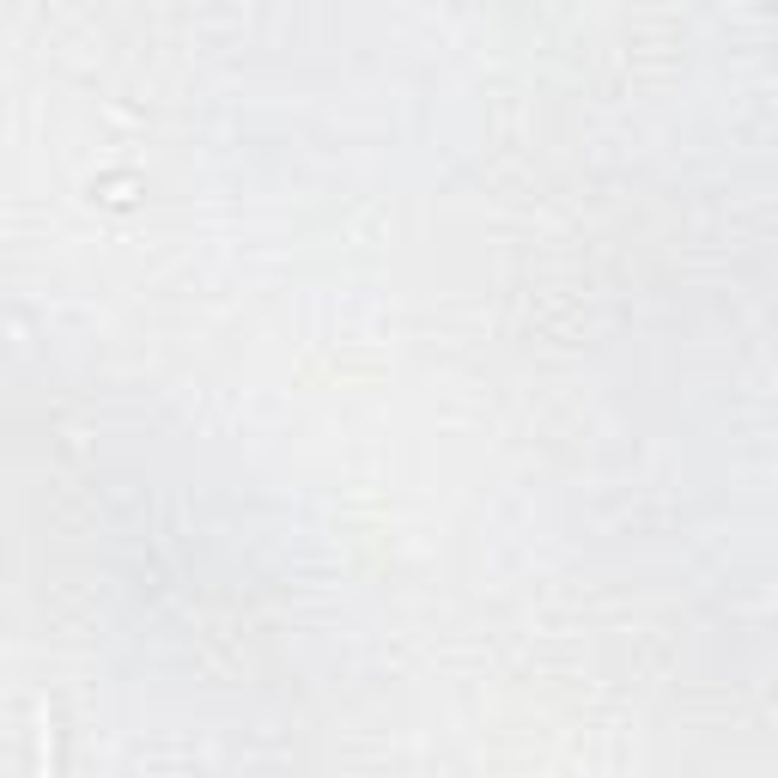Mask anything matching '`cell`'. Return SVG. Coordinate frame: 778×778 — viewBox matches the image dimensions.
I'll return each mask as SVG.
<instances>
[{"label": "cell", "instance_id": "obj_1", "mask_svg": "<svg viewBox=\"0 0 778 778\" xmlns=\"http://www.w3.org/2000/svg\"><path fill=\"white\" fill-rule=\"evenodd\" d=\"M37 778H55V766H49V699L37 706Z\"/></svg>", "mask_w": 778, "mask_h": 778}]
</instances>
